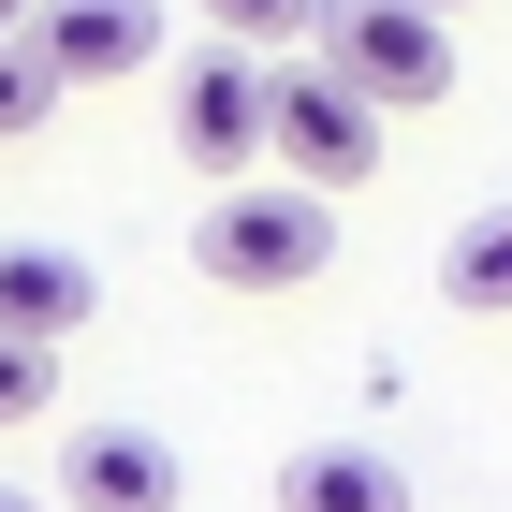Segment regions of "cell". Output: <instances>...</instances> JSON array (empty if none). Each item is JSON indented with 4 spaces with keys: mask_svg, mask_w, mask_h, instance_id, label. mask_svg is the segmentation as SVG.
I'll return each mask as SVG.
<instances>
[{
    "mask_svg": "<svg viewBox=\"0 0 512 512\" xmlns=\"http://www.w3.org/2000/svg\"><path fill=\"white\" fill-rule=\"evenodd\" d=\"M176 483H191V469H176L161 425H74V439H59V498H74V512H176Z\"/></svg>",
    "mask_w": 512,
    "mask_h": 512,
    "instance_id": "cell-5",
    "label": "cell"
},
{
    "mask_svg": "<svg viewBox=\"0 0 512 512\" xmlns=\"http://www.w3.org/2000/svg\"><path fill=\"white\" fill-rule=\"evenodd\" d=\"M0 512H30V498H0Z\"/></svg>",
    "mask_w": 512,
    "mask_h": 512,
    "instance_id": "cell-15",
    "label": "cell"
},
{
    "mask_svg": "<svg viewBox=\"0 0 512 512\" xmlns=\"http://www.w3.org/2000/svg\"><path fill=\"white\" fill-rule=\"evenodd\" d=\"M278 512H410V483H395L381 439H308L278 469Z\"/></svg>",
    "mask_w": 512,
    "mask_h": 512,
    "instance_id": "cell-8",
    "label": "cell"
},
{
    "mask_svg": "<svg viewBox=\"0 0 512 512\" xmlns=\"http://www.w3.org/2000/svg\"><path fill=\"white\" fill-rule=\"evenodd\" d=\"M30 410H59V352L0 337V425H30Z\"/></svg>",
    "mask_w": 512,
    "mask_h": 512,
    "instance_id": "cell-12",
    "label": "cell"
},
{
    "mask_svg": "<svg viewBox=\"0 0 512 512\" xmlns=\"http://www.w3.org/2000/svg\"><path fill=\"white\" fill-rule=\"evenodd\" d=\"M103 308V278L74 264V249H0V337H30V352H59V337H74V322Z\"/></svg>",
    "mask_w": 512,
    "mask_h": 512,
    "instance_id": "cell-7",
    "label": "cell"
},
{
    "mask_svg": "<svg viewBox=\"0 0 512 512\" xmlns=\"http://www.w3.org/2000/svg\"><path fill=\"white\" fill-rule=\"evenodd\" d=\"M322 15L337 0H205V30L249 44V59H293V44H322Z\"/></svg>",
    "mask_w": 512,
    "mask_h": 512,
    "instance_id": "cell-10",
    "label": "cell"
},
{
    "mask_svg": "<svg viewBox=\"0 0 512 512\" xmlns=\"http://www.w3.org/2000/svg\"><path fill=\"white\" fill-rule=\"evenodd\" d=\"M278 176H308V191L381 176V103L352 74H322V59H278Z\"/></svg>",
    "mask_w": 512,
    "mask_h": 512,
    "instance_id": "cell-4",
    "label": "cell"
},
{
    "mask_svg": "<svg viewBox=\"0 0 512 512\" xmlns=\"http://www.w3.org/2000/svg\"><path fill=\"white\" fill-rule=\"evenodd\" d=\"M308 59H322V74H352L381 118H410V103H439V88H454V30H439L425 0H337Z\"/></svg>",
    "mask_w": 512,
    "mask_h": 512,
    "instance_id": "cell-2",
    "label": "cell"
},
{
    "mask_svg": "<svg viewBox=\"0 0 512 512\" xmlns=\"http://www.w3.org/2000/svg\"><path fill=\"white\" fill-rule=\"evenodd\" d=\"M176 147H191L205 176H264L278 161V59H249V44L176 59Z\"/></svg>",
    "mask_w": 512,
    "mask_h": 512,
    "instance_id": "cell-3",
    "label": "cell"
},
{
    "mask_svg": "<svg viewBox=\"0 0 512 512\" xmlns=\"http://www.w3.org/2000/svg\"><path fill=\"white\" fill-rule=\"evenodd\" d=\"M439 293H454V308H483V322H512V205H469V220H454Z\"/></svg>",
    "mask_w": 512,
    "mask_h": 512,
    "instance_id": "cell-9",
    "label": "cell"
},
{
    "mask_svg": "<svg viewBox=\"0 0 512 512\" xmlns=\"http://www.w3.org/2000/svg\"><path fill=\"white\" fill-rule=\"evenodd\" d=\"M191 264L220 278V293H308V278L337 264V191H308V176H235V191L191 220Z\"/></svg>",
    "mask_w": 512,
    "mask_h": 512,
    "instance_id": "cell-1",
    "label": "cell"
},
{
    "mask_svg": "<svg viewBox=\"0 0 512 512\" xmlns=\"http://www.w3.org/2000/svg\"><path fill=\"white\" fill-rule=\"evenodd\" d=\"M30 15H44V0H0V44H15V30H30Z\"/></svg>",
    "mask_w": 512,
    "mask_h": 512,
    "instance_id": "cell-13",
    "label": "cell"
},
{
    "mask_svg": "<svg viewBox=\"0 0 512 512\" xmlns=\"http://www.w3.org/2000/svg\"><path fill=\"white\" fill-rule=\"evenodd\" d=\"M425 15H454V0H425Z\"/></svg>",
    "mask_w": 512,
    "mask_h": 512,
    "instance_id": "cell-14",
    "label": "cell"
},
{
    "mask_svg": "<svg viewBox=\"0 0 512 512\" xmlns=\"http://www.w3.org/2000/svg\"><path fill=\"white\" fill-rule=\"evenodd\" d=\"M44 118H59V59H44V44L15 30V44H0V147H30Z\"/></svg>",
    "mask_w": 512,
    "mask_h": 512,
    "instance_id": "cell-11",
    "label": "cell"
},
{
    "mask_svg": "<svg viewBox=\"0 0 512 512\" xmlns=\"http://www.w3.org/2000/svg\"><path fill=\"white\" fill-rule=\"evenodd\" d=\"M30 44L59 59V88H118V74L161 59V0H44Z\"/></svg>",
    "mask_w": 512,
    "mask_h": 512,
    "instance_id": "cell-6",
    "label": "cell"
}]
</instances>
